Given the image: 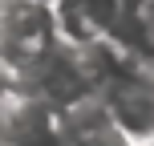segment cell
I'll return each instance as SVG.
<instances>
[{
  "mask_svg": "<svg viewBox=\"0 0 154 146\" xmlns=\"http://www.w3.org/2000/svg\"><path fill=\"white\" fill-rule=\"evenodd\" d=\"M61 130H65V146H130L118 134V126L109 122V114H106L97 93L65 110L61 114Z\"/></svg>",
  "mask_w": 154,
  "mask_h": 146,
  "instance_id": "obj_4",
  "label": "cell"
},
{
  "mask_svg": "<svg viewBox=\"0 0 154 146\" xmlns=\"http://www.w3.org/2000/svg\"><path fill=\"white\" fill-rule=\"evenodd\" d=\"M130 0H57L53 4V20H57V37L69 45L85 49L97 45L114 33L118 16L126 12Z\"/></svg>",
  "mask_w": 154,
  "mask_h": 146,
  "instance_id": "obj_3",
  "label": "cell"
},
{
  "mask_svg": "<svg viewBox=\"0 0 154 146\" xmlns=\"http://www.w3.org/2000/svg\"><path fill=\"white\" fill-rule=\"evenodd\" d=\"M37 4H49V8H53V4H57V0H37Z\"/></svg>",
  "mask_w": 154,
  "mask_h": 146,
  "instance_id": "obj_6",
  "label": "cell"
},
{
  "mask_svg": "<svg viewBox=\"0 0 154 146\" xmlns=\"http://www.w3.org/2000/svg\"><path fill=\"white\" fill-rule=\"evenodd\" d=\"M142 12H146V20H150V29H154V0H142Z\"/></svg>",
  "mask_w": 154,
  "mask_h": 146,
  "instance_id": "obj_5",
  "label": "cell"
},
{
  "mask_svg": "<svg viewBox=\"0 0 154 146\" xmlns=\"http://www.w3.org/2000/svg\"><path fill=\"white\" fill-rule=\"evenodd\" d=\"M53 8L37 0H0V69L20 77L45 49L57 45Z\"/></svg>",
  "mask_w": 154,
  "mask_h": 146,
  "instance_id": "obj_1",
  "label": "cell"
},
{
  "mask_svg": "<svg viewBox=\"0 0 154 146\" xmlns=\"http://www.w3.org/2000/svg\"><path fill=\"white\" fill-rule=\"evenodd\" d=\"M109 122L130 146H154V73H130L97 89Z\"/></svg>",
  "mask_w": 154,
  "mask_h": 146,
  "instance_id": "obj_2",
  "label": "cell"
}]
</instances>
